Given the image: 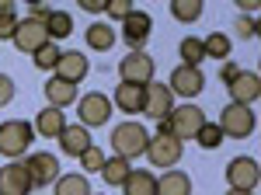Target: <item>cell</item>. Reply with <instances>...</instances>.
I'll use <instances>...</instances> for the list:
<instances>
[{"label":"cell","mask_w":261,"mask_h":195,"mask_svg":"<svg viewBox=\"0 0 261 195\" xmlns=\"http://www.w3.org/2000/svg\"><path fill=\"white\" fill-rule=\"evenodd\" d=\"M237 74H241V66H237V63H223V70H220V80H223V84H230V80L237 77Z\"/></svg>","instance_id":"cell-39"},{"label":"cell","mask_w":261,"mask_h":195,"mask_svg":"<svg viewBox=\"0 0 261 195\" xmlns=\"http://www.w3.org/2000/svg\"><path fill=\"white\" fill-rule=\"evenodd\" d=\"M81 164H84V171H91V175H101V167H105V154H101L98 143H91V147H87V150L81 154Z\"/></svg>","instance_id":"cell-32"},{"label":"cell","mask_w":261,"mask_h":195,"mask_svg":"<svg viewBox=\"0 0 261 195\" xmlns=\"http://www.w3.org/2000/svg\"><path fill=\"white\" fill-rule=\"evenodd\" d=\"M237 32H241V39H254V35H258V21L254 18H237Z\"/></svg>","instance_id":"cell-36"},{"label":"cell","mask_w":261,"mask_h":195,"mask_svg":"<svg viewBox=\"0 0 261 195\" xmlns=\"http://www.w3.org/2000/svg\"><path fill=\"white\" fill-rule=\"evenodd\" d=\"M77 115H81V126L91 129V126H105L112 118V98L101 94V91H91V94L77 98Z\"/></svg>","instance_id":"cell-7"},{"label":"cell","mask_w":261,"mask_h":195,"mask_svg":"<svg viewBox=\"0 0 261 195\" xmlns=\"http://www.w3.org/2000/svg\"><path fill=\"white\" fill-rule=\"evenodd\" d=\"M45 101H49V108H66V105H73L77 101V87L73 84H66L60 77H49L45 80Z\"/></svg>","instance_id":"cell-20"},{"label":"cell","mask_w":261,"mask_h":195,"mask_svg":"<svg viewBox=\"0 0 261 195\" xmlns=\"http://www.w3.org/2000/svg\"><path fill=\"white\" fill-rule=\"evenodd\" d=\"M153 56L150 53H143V49H136V53H125V56L119 59V77L122 84H140V87H146V84H153Z\"/></svg>","instance_id":"cell-6"},{"label":"cell","mask_w":261,"mask_h":195,"mask_svg":"<svg viewBox=\"0 0 261 195\" xmlns=\"http://www.w3.org/2000/svg\"><path fill=\"white\" fill-rule=\"evenodd\" d=\"M195 143H199L202 150H216V147H223V133H220V126L216 122H202V129L195 133Z\"/></svg>","instance_id":"cell-30"},{"label":"cell","mask_w":261,"mask_h":195,"mask_svg":"<svg viewBox=\"0 0 261 195\" xmlns=\"http://www.w3.org/2000/svg\"><path fill=\"white\" fill-rule=\"evenodd\" d=\"M258 160L254 157H233L230 164H226V181H230V188L233 192H254L258 188Z\"/></svg>","instance_id":"cell-8"},{"label":"cell","mask_w":261,"mask_h":195,"mask_svg":"<svg viewBox=\"0 0 261 195\" xmlns=\"http://www.w3.org/2000/svg\"><path fill=\"white\" fill-rule=\"evenodd\" d=\"M45 35H49V42H60L66 35H73V18L66 11H56L53 7V14L45 18Z\"/></svg>","instance_id":"cell-25"},{"label":"cell","mask_w":261,"mask_h":195,"mask_svg":"<svg viewBox=\"0 0 261 195\" xmlns=\"http://www.w3.org/2000/svg\"><path fill=\"white\" fill-rule=\"evenodd\" d=\"M105 4H108V0H81V7L87 14H105Z\"/></svg>","instance_id":"cell-38"},{"label":"cell","mask_w":261,"mask_h":195,"mask_svg":"<svg viewBox=\"0 0 261 195\" xmlns=\"http://www.w3.org/2000/svg\"><path fill=\"white\" fill-rule=\"evenodd\" d=\"M167 87H171V94L195 98V94H202V87H205V74H202V66H185V63H181V66L171 70Z\"/></svg>","instance_id":"cell-11"},{"label":"cell","mask_w":261,"mask_h":195,"mask_svg":"<svg viewBox=\"0 0 261 195\" xmlns=\"http://www.w3.org/2000/svg\"><path fill=\"white\" fill-rule=\"evenodd\" d=\"M202 122H205V112H202L199 105H174V112L164 118V122H157V133H167V136H174L178 143H185V139H195Z\"/></svg>","instance_id":"cell-1"},{"label":"cell","mask_w":261,"mask_h":195,"mask_svg":"<svg viewBox=\"0 0 261 195\" xmlns=\"http://www.w3.org/2000/svg\"><path fill=\"white\" fill-rule=\"evenodd\" d=\"M220 133H223V139L230 136V139H244V136H251L254 133V126H258V118H254V108H247V105H226L220 112Z\"/></svg>","instance_id":"cell-4"},{"label":"cell","mask_w":261,"mask_h":195,"mask_svg":"<svg viewBox=\"0 0 261 195\" xmlns=\"http://www.w3.org/2000/svg\"><path fill=\"white\" fill-rule=\"evenodd\" d=\"M91 195H94V192H91Z\"/></svg>","instance_id":"cell-42"},{"label":"cell","mask_w":261,"mask_h":195,"mask_svg":"<svg viewBox=\"0 0 261 195\" xmlns=\"http://www.w3.org/2000/svg\"><path fill=\"white\" fill-rule=\"evenodd\" d=\"M202 11H205V4H202V0H174V4H171V14H174L178 21H185V25L199 21Z\"/></svg>","instance_id":"cell-29"},{"label":"cell","mask_w":261,"mask_h":195,"mask_svg":"<svg viewBox=\"0 0 261 195\" xmlns=\"http://www.w3.org/2000/svg\"><path fill=\"white\" fill-rule=\"evenodd\" d=\"M84 39H87V45H91V49H98V53H108V49L115 45V39H119V32H115L108 21H94V25L84 32Z\"/></svg>","instance_id":"cell-21"},{"label":"cell","mask_w":261,"mask_h":195,"mask_svg":"<svg viewBox=\"0 0 261 195\" xmlns=\"http://www.w3.org/2000/svg\"><path fill=\"white\" fill-rule=\"evenodd\" d=\"M226 91H230V101H233V105H247V108H251L261 94V77L254 70H241L237 77L226 84Z\"/></svg>","instance_id":"cell-14"},{"label":"cell","mask_w":261,"mask_h":195,"mask_svg":"<svg viewBox=\"0 0 261 195\" xmlns=\"http://www.w3.org/2000/svg\"><path fill=\"white\" fill-rule=\"evenodd\" d=\"M122 192L125 195H157V178L150 175V171H136L133 167V175L125 178Z\"/></svg>","instance_id":"cell-24"},{"label":"cell","mask_w":261,"mask_h":195,"mask_svg":"<svg viewBox=\"0 0 261 195\" xmlns=\"http://www.w3.org/2000/svg\"><path fill=\"white\" fill-rule=\"evenodd\" d=\"M87 147H91V133L84 129L81 122H77V126H66V129L60 133V150L66 157H81Z\"/></svg>","instance_id":"cell-19"},{"label":"cell","mask_w":261,"mask_h":195,"mask_svg":"<svg viewBox=\"0 0 261 195\" xmlns=\"http://www.w3.org/2000/svg\"><path fill=\"white\" fill-rule=\"evenodd\" d=\"M143 101H146V87L140 84H119L112 105H119L125 115H143Z\"/></svg>","instance_id":"cell-17"},{"label":"cell","mask_w":261,"mask_h":195,"mask_svg":"<svg viewBox=\"0 0 261 195\" xmlns=\"http://www.w3.org/2000/svg\"><path fill=\"white\" fill-rule=\"evenodd\" d=\"M133 175V160H125V157H105V167H101V181H108V185H125V178Z\"/></svg>","instance_id":"cell-23"},{"label":"cell","mask_w":261,"mask_h":195,"mask_svg":"<svg viewBox=\"0 0 261 195\" xmlns=\"http://www.w3.org/2000/svg\"><path fill=\"white\" fill-rule=\"evenodd\" d=\"M60 56H63L60 45H56V42H45V45H42V49H39L32 59H35V66H39V70H56Z\"/></svg>","instance_id":"cell-31"},{"label":"cell","mask_w":261,"mask_h":195,"mask_svg":"<svg viewBox=\"0 0 261 195\" xmlns=\"http://www.w3.org/2000/svg\"><path fill=\"white\" fill-rule=\"evenodd\" d=\"M146 143H150V133H146V126L143 122H122L112 129V147H115V157H125V160H133V157L146 154Z\"/></svg>","instance_id":"cell-2"},{"label":"cell","mask_w":261,"mask_h":195,"mask_svg":"<svg viewBox=\"0 0 261 195\" xmlns=\"http://www.w3.org/2000/svg\"><path fill=\"white\" fill-rule=\"evenodd\" d=\"M0 18H18V7L11 0H0Z\"/></svg>","instance_id":"cell-40"},{"label":"cell","mask_w":261,"mask_h":195,"mask_svg":"<svg viewBox=\"0 0 261 195\" xmlns=\"http://www.w3.org/2000/svg\"><path fill=\"white\" fill-rule=\"evenodd\" d=\"M39 136H45V139H60V133L66 129V115H63L60 108H42L39 115H35V126H32Z\"/></svg>","instance_id":"cell-18"},{"label":"cell","mask_w":261,"mask_h":195,"mask_svg":"<svg viewBox=\"0 0 261 195\" xmlns=\"http://www.w3.org/2000/svg\"><path fill=\"white\" fill-rule=\"evenodd\" d=\"M18 32V18H0V39H14Z\"/></svg>","instance_id":"cell-37"},{"label":"cell","mask_w":261,"mask_h":195,"mask_svg":"<svg viewBox=\"0 0 261 195\" xmlns=\"http://www.w3.org/2000/svg\"><path fill=\"white\" fill-rule=\"evenodd\" d=\"M174 112V94H171V87L161 84V80H153V84H146V101H143V115H150L153 122H164V118Z\"/></svg>","instance_id":"cell-12"},{"label":"cell","mask_w":261,"mask_h":195,"mask_svg":"<svg viewBox=\"0 0 261 195\" xmlns=\"http://www.w3.org/2000/svg\"><path fill=\"white\" fill-rule=\"evenodd\" d=\"M181 154H185V147L174 136H167V133H157V136H150V143H146V160L153 167H161V171H174Z\"/></svg>","instance_id":"cell-5"},{"label":"cell","mask_w":261,"mask_h":195,"mask_svg":"<svg viewBox=\"0 0 261 195\" xmlns=\"http://www.w3.org/2000/svg\"><path fill=\"white\" fill-rule=\"evenodd\" d=\"M87 70H91V63H87V56L84 53H63L60 63H56V70H53V77L66 80V84H81L84 77H87Z\"/></svg>","instance_id":"cell-16"},{"label":"cell","mask_w":261,"mask_h":195,"mask_svg":"<svg viewBox=\"0 0 261 195\" xmlns=\"http://www.w3.org/2000/svg\"><path fill=\"white\" fill-rule=\"evenodd\" d=\"M32 192V181L21 160H11L0 167V195H28Z\"/></svg>","instance_id":"cell-15"},{"label":"cell","mask_w":261,"mask_h":195,"mask_svg":"<svg viewBox=\"0 0 261 195\" xmlns=\"http://www.w3.org/2000/svg\"><path fill=\"white\" fill-rule=\"evenodd\" d=\"M32 139H35V129H32L28 122H21V118L0 122V154L4 157H11V160L24 157L28 147H32Z\"/></svg>","instance_id":"cell-3"},{"label":"cell","mask_w":261,"mask_h":195,"mask_svg":"<svg viewBox=\"0 0 261 195\" xmlns=\"http://www.w3.org/2000/svg\"><path fill=\"white\" fill-rule=\"evenodd\" d=\"M53 195H91L87 175H60L53 185Z\"/></svg>","instance_id":"cell-26"},{"label":"cell","mask_w":261,"mask_h":195,"mask_svg":"<svg viewBox=\"0 0 261 195\" xmlns=\"http://www.w3.org/2000/svg\"><path fill=\"white\" fill-rule=\"evenodd\" d=\"M14 45H18V53H28V56H35L42 45L49 42L45 35V21H35V18H18V32H14Z\"/></svg>","instance_id":"cell-10"},{"label":"cell","mask_w":261,"mask_h":195,"mask_svg":"<svg viewBox=\"0 0 261 195\" xmlns=\"http://www.w3.org/2000/svg\"><path fill=\"white\" fill-rule=\"evenodd\" d=\"M226 195H254V192H233V188H230V192H226Z\"/></svg>","instance_id":"cell-41"},{"label":"cell","mask_w":261,"mask_h":195,"mask_svg":"<svg viewBox=\"0 0 261 195\" xmlns=\"http://www.w3.org/2000/svg\"><path fill=\"white\" fill-rule=\"evenodd\" d=\"M150 32H153V18H150L146 11H133L129 18L122 21V39H125V45H129V53L143 49L146 39H150Z\"/></svg>","instance_id":"cell-13"},{"label":"cell","mask_w":261,"mask_h":195,"mask_svg":"<svg viewBox=\"0 0 261 195\" xmlns=\"http://www.w3.org/2000/svg\"><path fill=\"white\" fill-rule=\"evenodd\" d=\"M157 195H192V178L185 171H164L157 178Z\"/></svg>","instance_id":"cell-22"},{"label":"cell","mask_w":261,"mask_h":195,"mask_svg":"<svg viewBox=\"0 0 261 195\" xmlns=\"http://www.w3.org/2000/svg\"><path fill=\"white\" fill-rule=\"evenodd\" d=\"M181 59H185V66H202V59H205V49H202V39H195V35H185L178 45Z\"/></svg>","instance_id":"cell-28"},{"label":"cell","mask_w":261,"mask_h":195,"mask_svg":"<svg viewBox=\"0 0 261 195\" xmlns=\"http://www.w3.org/2000/svg\"><path fill=\"white\" fill-rule=\"evenodd\" d=\"M21 164H24V171H28L32 188L56 185V178H60V160H56V154H32L28 160H21Z\"/></svg>","instance_id":"cell-9"},{"label":"cell","mask_w":261,"mask_h":195,"mask_svg":"<svg viewBox=\"0 0 261 195\" xmlns=\"http://www.w3.org/2000/svg\"><path fill=\"white\" fill-rule=\"evenodd\" d=\"M133 11H136V7H133L129 0H108V4H105V14H108L112 21H119V25H122L125 18H129Z\"/></svg>","instance_id":"cell-33"},{"label":"cell","mask_w":261,"mask_h":195,"mask_svg":"<svg viewBox=\"0 0 261 195\" xmlns=\"http://www.w3.org/2000/svg\"><path fill=\"white\" fill-rule=\"evenodd\" d=\"M202 49H205V59H226L230 49H233V42H230V35H223V32H213V35L202 39Z\"/></svg>","instance_id":"cell-27"},{"label":"cell","mask_w":261,"mask_h":195,"mask_svg":"<svg viewBox=\"0 0 261 195\" xmlns=\"http://www.w3.org/2000/svg\"><path fill=\"white\" fill-rule=\"evenodd\" d=\"M49 14H53V7H49L45 0H32V4H28V18H35V21H45Z\"/></svg>","instance_id":"cell-35"},{"label":"cell","mask_w":261,"mask_h":195,"mask_svg":"<svg viewBox=\"0 0 261 195\" xmlns=\"http://www.w3.org/2000/svg\"><path fill=\"white\" fill-rule=\"evenodd\" d=\"M18 94V87H14V80L7 77V74H0V105H11Z\"/></svg>","instance_id":"cell-34"}]
</instances>
